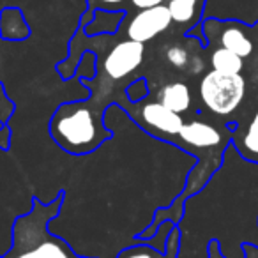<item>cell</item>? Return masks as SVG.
Returning <instances> with one entry per match:
<instances>
[{"instance_id": "obj_1", "label": "cell", "mask_w": 258, "mask_h": 258, "mask_svg": "<svg viewBox=\"0 0 258 258\" xmlns=\"http://www.w3.org/2000/svg\"><path fill=\"white\" fill-rule=\"evenodd\" d=\"M235 125L237 122L233 120L223 125L204 118L184 122L179 137L175 138V144L189 156H193L197 163L186 180V189L177 197V200L186 204L187 198L198 193L214 175L216 170L221 166L225 149L232 142V131Z\"/></svg>"}, {"instance_id": "obj_2", "label": "cell", "mask_w": 258, "mask_h": 258, "mask_svg": "<svg viewBox=\"0 0 258 258\" xmlns=\"http://www.w3.org/2000/svg\"><path fill=\"white\" fill-rule=\"evenodd\" d=\"M62 202L64 193H58L46 205L34 198L32 209L16 218L11 247L0 258H87L76 254L64 239L50 232V223L58 216Z\"/></svg>"}, {"instance_id": "obj_3", "label": "cell", "mask_w": 258, "mask_h": 258, "mask_svg": "<svg viewBox=\"0 0 258 258\" xmlns=\"http://www.w3.org/2000/svg\"><path fill=\"white\" fill-rule=\"evenodd\" d=\"M103 108L90 101H66L50 118V135L64 152L85 156L111 140L113 133L104 124Z\"/></svg>"}, {"instance_id": "obj_4", "label": "cell", "mask_w": 258, "mask_h": 258, "mask_svg": "<svg viewBox=\"0 0 258 258\" xmlns=\"http://www.w3.org/2000/svg\"><path fill=\"white\" fill-rule=\"evenodd\" d=\"M247 82L246 76L230 75V73L207 71L200 80L198 85V96L205 110L219 118L232 117L242 104L246 97Z\"/></svg>"}, {"instance_id": "obj_5", "label": "cell", "mask_w": 258, "mask_h": 258, "mask_svg": "<svg viewBox=\"0 0 258 258\" xmlns=\"http://www.w3.org/2000/svg\"><path fill=\"white\" fill-rule=\"evenodd\" d=\"M207 46H221L233 51L244 60L254 57L258 53V23H242L237 20H202Z\"/></svg>"}, {"instance_id": "obj_6", "label": "cell", "mask_w": 258, "mask_h": 258, "mask_svg": "<svg viewBox=\"0 0 258 258\" xmlns=\"http://www.w3.org/2000/svg\"><path fill=\"white\" fill-rule=\"evenodd\" d=\"M118 106L124 108L127 115L133 117V120L145 129L149 135L165 142H175L180 129L184 125L182 115L168 110L159 101H140V103H129L125 99L118 101Z\"/></svg>"}, {"instance_id": "obj_7", "label": "cell", "mask_w": 258, "mask_h": 258, "mask_svg": "<svg viewBox=\"0 0 258 258\" xmlns=\"http://www.w3.org/2000/svg\"><path fill=\"white\" fill-rule=\"evenodd\" d=\"M120 29L124 30V36L127 39L147 44L165 34L166 30L173 29V23L166 4H161L156 8L125 13Z\"/></svg>"}, {"instance_id": "obj_8", "label": "cell", "mask_w": 258, "mask_h": 258, "mask_svg": "<svg viewBox=\"0 0 258 258\" xmlns=\"http://www.w3.org/2000/svg\"><path fill=\"white\" fill-rule=\"evenodd\" d=\"M145 58V44L131 39H122L110 48L103 58V73L111 82H120L133 75Z\"/></svg>"}, {"instance_id": "obj_9", "label": "cell", "mask_w": 258, "mask_h": 258, "mask_svg": "<svg viewBox=\"0 0 258 258\" xmlns=\"http://www.w3.org/2000/svg\"><path fill=\"white\" fill-rule=\"evenodd\" d=\"M205 2L207 0H168L166 8L172 16L173 29L186 36L187 30H191L204 20Z\"/></svg>"}, {"instance_id": "obj_10", "label": "cell", "mask_w": 258, "mask_h": 258, "mask_svg": "<svg viewBox=\"0 0 258 258\" xmlns=\"http://www.w3.org/2000/svg\"><path fill=\"white\" fill-rule=\"evenodd\" d=\"M230 144L246 161L258 165V110H254L244 125L237 122Z\"/></svg>"}, {"instance_id": "obj_11", "label": "cell", "mask_w": 258, "mask_h": 258, "mask_svg": "<svg viewBox=\"0 0 258 258\" xmlns=\"http://www.w3.org/2000/svg\"><path fill=\"white\" fill-rule=\"evenodd\" d=\"M32 30L25 15L18 8H4L0 11V37L6 41H25Z\"/></svg>"}, {"instance_id": "obj_12", "label": "cell", "mask_w": 258, "mask_h": 258, "mask_svg": "<svg viewBox=\"0 0 258 258\" xmlns=\"http://www.w3.org/2000/svg\"><path fill=\"white\" fill-rule=\"evenodd\" d=\"M158 101L163 106H166L168 110L175 111L179 115L187 113L193 108V96H191L187 83L184 82H170L165 87H161Z\"/></svg>"}, {"instance_id": "obj_13", "label": "cell", "mask_w": 258, "mask_h": 258, "mask_svg": "<svg viewBox=\"0 0 258 258\" xmlns=\"http://www.w3.org/2000/svg\"><path fill=\"white\" fill-rule=\"evenodd\" d=\"M125 18V11H94L92 22L83 27V34L89 37L94 36H115L120 30V25Z\"/></svg>"}, {"instance_id": "obj_14", "label": "cell", "mask_w": 258, "mask_h": 258, "mask_svg": "<svg viewBox=\"0 0 258 258\" xmlns=\"http://www.w3.org/2000/svg\"><path fill=\"white\" fill-rule=\"evenodd\" d=\"M205 50H209V64L214 71L230 73V75H240L244 71V62L246 60L233 51L221 46L205 48Z\"/></svg>"}, {"instance_id": "obj_15", "label": "cell", "mask_w": 258, "mask_h": 258, "mask_svg": "<svg viewBox=\"0 0 258 258\" xmlns=\"http://www.w3.org/2000/svg\"><path fill=\"white\" fill-rule=\"evenodd\" d=\"M165 58L172 68L179 69V71H187L189 66L193 64V62H191L189 50L180 43L168 44V46L165 48Z\"/></svg>"}, {"instance_id": "obj_16", "label": "cell", "mask_w": 258, "mask_h": 258, "mask_svg": "<svg viewBox=\"0 0 258 258\" xmlns=\"http://www.w3.org/2000/svg\"><path fill=\"white\" fill-rule=\"evenodd\" d=\"M175 226L177 225L173 221H163L161 225L158 226V230H156L154 235L149 237V239H137L135 242H144V244H147V246L158 249L159 253H165L168 237H170V233H172V230L175 228Z\"/></svg>"}, {"instance_id": "obj_17", "label": "cell", "mask_w": 258, "mask_h": 258, "mask_svg": "<svg viewBox=\"0 0 258 258\" xmlns=\"http://www.w3.org/2000/svg\"><path fill=\"white\" fill-rule=\"evenodd\" d=\"M165 253H159L158 249L147 246L144 242H135L133 246L124 247L122 251H118V254L115 258H163Z\"/></svg>"}, {"instance_id": "obj_18", "label": "cell", "mask_w": 258, "mask_h": 258, "mask_svg": "<svg viewBox=\"0 0 258 258\" xmlns=\"http://www.w3.org/2000/svg\"><path fill=\"white\" fill-rule=\"evenodd\" d=\"M149 96V83L145 78H137L125 85L124 89V99L129 103H140Z\"/></svg>"}, {"instance_id": "obj_19", "label": "cell", "mask_w": 258, "mask_h": 258, "mask_svg": "<svg viewBox=\"0 0 258 258\" xmlns=\"http://www.w3.org/2000/svg\"><path fill=\"white\" fill-rule=\"evenodd\" d=\"M13 113H15V104L9 99L8 92H6V87L0 83V122L8 124Z\"/></svg>"}, {"instance_id": "obj_20", "label": "cell", "mask_w": 258, "mask_h": 258, "mask_svg": "<svg viewBox=\"0 0 258 258\" xmlns=\"http://www.w3.org/2000/svg\"><path fill=\"white\" fill-rule=\"evenodd\" d=\"M179 247H180V232L179 228H173L166 242V251L163 258H179Z\"/></svg>"}, {"instance_id": "obj_21", "label": "cell", "mask_w": 258, "mask_h": 258, "mask_svg": "<svg viewBox=\"0 0 258 258\" xmlns=\"http://www.w3.org/2000/svg\"><path fill=\"white\" fill-rule=\"evenodd\" d=\"M168 0H129V11H140V9H149V8H156V6L166 4Z\"/></svg>"}, {"instance_id": "obj_22", "label": "cell", "mask_w": 258, "mask_h": 258, "mask_svg": "<svg viewBox=\"0 0 258 258\" xmlns=\"http://www.w3.org/2000/svg\"><path fill=\"white\" fill-rule=\"evenodd\" d=\"M9 145H11V129H9L8 124H4L0 127V149L8 151Z\"/></svg>"}, {"instance_id": "obj_23", "label": "cell", "mask_w": 258, "mask_h": 258, "mask_svg": "<svg viewBox=\"0 0 258 258\" xmlns=\"http://www.w3.org/2000/svg\"><path fill=\"white\" fill-rule=\"evenodd\" d=\"M207 258H226L225 254L221 253V246H219L218 240H211V242H209Z\"/></svg>"}, {"instance_id": "obj_24", "label": "cell", "mask_w": 258, "mask_h": 258, "mask_svg": "<svg viewBox=\"0 0 258 258\" xmlns=\"http://www.w3.org/2000/svg\"><path fill=\"white\" fill-rule=\"evenodd\" d=\"M242 253H244V258H258V246H253V244H244Z\"/></svg>"}]
</instances>
